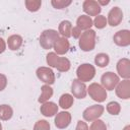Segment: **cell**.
<instances>
[{
	"instance_id": "obj_29",
	"label": "cell",
	"mask_w": 130,
	"mask_h": 130,
	"mask_svg": "<svg viewBox=\"0 0 130 130\" xmlns=\"http://www.w3.org/2000/svg\"><path fill=\"white\" fill-rule=\"evenodd\" d=\"M88 130H107V125L103 120L96 119V120L92 121Z\"/></svg>"
},
{
	"instance_id": "obj_34",
	"label": "cell",
	"mask_w": 130,
	"mask_h": 130,
	"mask_svg": "<svg viewBox=\"0 0 130 130\" xmlns=\"http://www.w3.org/2000/svg\"><path fill=\"white\" fill-rule=\"evenodd\" d=\"M75 130H88V126H87V124H86L85 122L79 120V121L77 122V124H76Z\"/></svg>"
},
{
	"instance_id": "obj_20",
	"label": "cell",
	"mask_w": 130,
	"mask_h": 130,
	"mask_svg": "<svg viewBox=\"0 0 130 130\" xmlns=\"http://www.w3.org/2000/svg\"><path fill=\"white\" fill-rule=\"evenodd\" d=\"M41 89H42V92H41V95L38 99V102L41 103V104L49 102V100L53 95V88L50 85H48V84H44L41 87Z\"/></svg>"
},
{
	"instance_id": "obj_10",
	"label": "cell",
	"mask_w": 130,
	"mask_h": 130,
	"mask_svg": "<svg viewBox=\"0 0 130 130\" xmlns=\"http://www.w3.org/2000/svg\"><path fill=\"white\" fill-rule=\"evenodd\" d=\"M86 85L84 82L78 80V79H73L72 84H71V92L72 95L76 99H84L86 96L87 90H86Z\"/></svg>"
},
{
	"instance_id": "obj_9",
	"label": "cell",
	"mask_w": 130,
	"mask_h": 130,
	"mask_svg": "<svg viewBox=\"0 0 130 130\" xmlns=\"http://www.w3.org/2000/svg\"><path fill=\"white\" fill-rule=\"evenodd\" d=\"M123 20V11L120 7H113L109 13H108V18H107V22L111 25V26H117L121 23V21Z\"/></svg>"
},
{
	"instance_id": "obj_4",
	"label": "cell",
	"mask_w": 130,
	"mask_h": 130,
	"mask_svg": "<svg viewBox=\"0 0 130 130\" xmlns=\"http://www.w3.org/2000/svg\"><path fill=\"white\" fill-rule=\"evenodd\" d=\"M86 90L89 96L98 103H103L107 99V90L96 82L90 83L89 86L86 88Z\"/></svg>"
},
{
	"instance_id": "obj_17",
	"label": "cell",
	"mask_w": 130,
	"mask_h": 130,
	"mask_svg": "<svg viewBox=\"0 0 130 130\" xmlns=\"http://www.w3.org/2000/svg\"><path fill=\"white\" fill-rule=\"evenodd\" d=\"M22 37L19 35H12L7 39V45L8 48L11 51H17L20 49V47L22 46Z\"/></svg>"
},
{
	"instance_id": "obj_24",
	"label": "cell",
	"mask_w": 130,
	"mask_h": 130,
	"mask_svg": "<svg viewBox=\"0 0 130 130\" xmlns=\"http://www.w3.org/2000/svg\"><path fill=\"white\" fill-rule=\"evenodd\" d=\"M70 67H71V63L66 57H59L55 68L60 72H67L70 69Z\"/></svg>"
},
{
	"instance_id": "obj_2",
	"label": "cell",
	"mask_w": 130,
	"mask_h": 130,
	"mask_svg": "<svg viewBox=\"0 0 130 130\" xmlns=\"http://www.w3.org/2000/svg\"><path fill=\"white\" fill-rule=\"evenodd\" d=\"M59 38V32L55 29H45L40 35V45L45 50H50L54 47L55 42Z\"/></svg>"
},
{
	"instance_id": "obj_16",
	"label": "cell",
	"mask_w": 130,
	"mask_h": 130,
	"mask_svg": "<svg viewBox=\"0 0 130 130\" xmlns=\"http://www.w3.org/2000/svg\"><path fill=\"white\" fill-rule=\"evenodd\" d=\"M40 112L45 117H53L58 113V106L53 102H46L42 104Z\"/></svg>"
},
{
	"instance_id": "obj_19",
	"label": "cell",
	"mask_w": 130,
	"mask_h": 130,
	"mask_svg": "<svg viewBox=\"0 0 130 130\" xmlns=\"http://www.w3.org/2000/svg\"><path fill=\"white\" fill-rule=\"evenodd\" d=\"M71 29H72V23L69 20H62L58 27V32L65 39H68L71 37Z\"/></svg>"
},
{
	"instance_id": "obj_3",
	"label": "cell",
	"mask_w": 130,
	"mask_h": 130,
	"mask_svg": "<svg viewBox=\"0 0 130 130\" xmlns=\"http://www.w3.org/2000/svg\"><path fill=\"white\" fill-rule=\"evenodd\" d=\"M76 75H77V79L82 81V82H87L90 81L94 75H95V68L93 65L89 64V63H83L81 65H79L76 69Z\"/></svg>"
},
{
	"instance_id": "obj_11",
	"label": "cell",
	"mask_w": 130,
	"mask_h": 130,
	"mask_svg": "<svg viewBox=\"0 0 130 130\" xmlns=\"http://www.w3.org/2000/svg\"><path fill=\"white\" fill-rule=\"evenodd\" d=\"M114 43L119 47H127L130 45V30L121 29L118 30L113 37Z\"/></svg>"
},
{
	"instance_id": "obj_22",
	"label": "cell",
	"mask_w": 130,
	"mask_h": 130,
	"mask_svg": "<svg viewBox=\"0 0 130 130\" xmlns=\"http://www.w3.org/2000/svg\"><path fill=\"white\" fill-rule=\"evenodd\" d=\"M13 116V110L9 105L3 104L0 105V120L2 121H8Z\"/></svg>"
},
{
	"instance_id": "obj_38",
	"label": "cell",
	"mask_w": 130,
	"mask_h": 130,
	"mask_svg": "<svg viewBox=\"0 0 130 130\" xmlns=\"http://www.w3.org/2000/svg\"><path fill=\"white\" fill-rule=\"evenodd\" d=\"M0 130H2V124H1V122H0Z\"/></svg>"
},
{
	"instance_id": "obj_13",
	"label": "cell",
	"mask_w": 130,
	"mask_h": 130,
	"mask_svg": "<svg viewBox=\"0 0 130 130\" xmlns=\"http://www.w3.org/2000/svg\"><path fill=\"white\" fill-rule=\"evenodd\" d=\"M82 9L87 16H98L101 13V6L94 0H85L82 4Z\"/></svg>"
},
{
	"instance_id": "obj_32",
	"label": "cell",
	"mask_w": 130,
	"mask_h": 130,
	"mask_svg": "<svg viewBox=\"0 0 130 130\" xmlns=\"http://www.w3.org/2000/svg\"><path fill=\"white\" fill-rule=\"evenodd\" d=\"M6 86H7V77L6 75L0 73V91L4 90Z\"/></svg>"
},
{
	"instance_id": "obj_6",
	"label": "cell",
	"mask_w": 130,
	"mask_h": 130,
	"mask_svg": "<svg viewBox=\"0 0 130 130\" xmlns=\"http://www.w3.org/2000/svg\"><path fill=\"white\" fill-rule=\"evenodd\" d=\"M105 108L102 105H92L88 108H86L83 113H82V117L85 121L87 122H92L96 119H100V117L104 114Z\"/></svg>"
},
{
	"instance_id": "obj_37",
	"label": "cell",
	"mask_w": 130,
	"mask_h": 130,
	"mask_svg": "<svg viewBox=\"0 0 130 130\" xmlns=\"http://www.w3.org/2000/svg\"><path fill=\"white\" fill-rule=\"evenodd\" d=\"M123 130H130V126H129V125H127V126H125V127L123 128Z\"/></svg>"
},
{
	"instance_id": "obj_5",
	"label": "cell",
	"mask_w": 130,
	"mask_h": 130,
	"mask_svg": "<svg viewBox=\"0 0 130 130\" xmlns=\"http://www.w3.org/2000/svg\"><path fill=\"white\" fill-rule=\"evenodd\" d=\"M120 78L119 76L112 72V71H108L105 72L102 77H101V85L106 89V90H113L115 89V87L117 86V84L119 83Z\"/></svg>"
},
{
	"instance_id": "obj_14",
	"label": "cell",
	"mask_w": 130,
	"mask_h": 130,
	"mask_svg": "<svg viewBox=\"0 0 130 130\" xmlns=\"http://www.w3.org/2000/svg\"><path fill=\"white\" fill-rule=\"evenodd\" d=\"M117 72L118 76L124 78V79H129L130 77V60L127 58H122L117 62Z\"/></svg>"
},
{
	"instance_id": "obj_26",
	"label": "cell",
	"mask_w": 130,
	"mask_h": 130,
	"mask_svg": "<svg viewBox=\"0 0 130 130\" xmlns=\"http://www.w3.org/2000/svg\"><path fill=\"white\" fill-rule=\"evenodd\" d=\"M25 7L28 11L30 12H36L41 8L42 5V1L41 0H26L24 2Z\"/></svg>"
},
{
	"instance_id": "obj_33",
	"label": "cell",
	"mask_w": 130,
	"mask_h": 130,
	"mask_svg": "<svg viewBox=\"0 0 130 130\" xmlns=\"http://www.w3.org/2000/svg\"><path fill=\"white\" fill-rule=\"evenodd\" d=\"M71 36L74 39H79V37L81 36V29L77 26H73L71 29Z\"/></svg>"
},
{
	"instance_id": "obj_36",
	"label": "cell",
	"mask_w": 130,
	"mask_h": 130,
	"mask_svg": "<svg viewBox=\"0 0 130 130\" xmlns=\"http://www.w3.org/2000/svg\"><path fill=\"white\" fill-rule=\"evenodd\" d=\"M98 3H99V5L101 6V5H108L109 3H110V1H96Z\"/></svg>"
},
{
	"instance_id": "obj_15",
	"label": "cell",
	"mask_w": 130,
	"mask_h": 130,
	"mask_svg": "<svg viewBox=\"0 0 130 130\" xmlns=\"http://www.w3.org/2000/svg\"><path fill=\"white\" fill-rule=\"evenodd\" d=\"M53 48L57 55H64L68 52V50L70 48V43L67 39H65L63 37H59L58 40L55 42Z\"/></svg>"
},
{
	"instance_id": "obj_31",
	"label": "cell",
	"mask_w": 130,
	"mask_h": 130,
	"mask_svg": "<svg viewBox=\"0 0 130 130\" xmlns=\"http://www.w3.org/2000/svg\"><path fill=\"white\" fill-rule=\"evenodd\" d=\"M71 3H72L71 1H64V0H52V1H51V4H52L53 7L56 8V9L65 8V7L69 6Z\"/></svg>"
},
{
	"instance_id": "obj_7",
	"label": "cell",
	"mask_w": 130,
	"mask_h": 130,
	"mask_svg": "<svg viewBox=\"0 0 130 130\" xmlns=\"http://www.w3.org/2000/svg\"><path fill=\"white\" fill-rule=\"evenodd\" d=\"M36 74H37V77L45 84L51 85L55 82V73L50 67L41 66L37 69Z\"/></svg>"
},
{
	"instance_id": "obj_12",
	"label": "cell",
	"mask_w": 130,
	"mask_h": 130,
	"mask_svg": "<svg viewBox=\"0 0 130 130\" xmlns=\"http://www.w3.org/2000/svg\"><path fill=\"white\" fill-rule=\"evenodd\" d=\"M115 90L118 98L122 100L130 99V80L124 79L122 81H119V83L115 87Z\"/></svg>"
},
{
	"instance_id": "obj_28",
	"label": "cell",
	"mask_w": 130,
	"mask_h": 130,
	"mask_svg": "<svg viewBox=\"0 0 130 130\" xmlns=\"http://www.w3.org/2000/svg\"><path fill=\"white\" fill-rule=\"evenodd\" d=\"M58 59H59V56H58L55 52H50V53H48L47 56H46V61H47L48 65H49L50 67H53V68L56 67V64H57Z\"/></svg>"
},
{
	"instance_id": "obj_27",
	"label": "cell",
	"mask_w": 130,
	"mask_h": 130,
	"mask_svg": "<svg viewBox=\"0 0 130 130\" xmlns=\"http://www.w3.org/2000/svg\"><path fill=\"white\" fill-rule=\"evenodd\" d=\"M92 24L96 28H99V29H102V28L106 27V25L108 24L106 16H104V15H98V16H95L94 19L92 20Z\"/></svg>"
},
{
	"instance_id": "obj_8",
	"label": "cell",
	"mask_w": 130,
	"mask_h": 130,
	"mask_svg": "<svg viewBox=\"0 0 130 130\" xmlns=\"http://www.w3.org/2000/svg\"><path fill=\"white\" fill-rule=\"evenodd\" d=\"M71 119H72L71 114L67 111H63V112H60V113L56 114L54 123H55V126L58 129H65L70 125Z\"/></svg>"
},
{
	"instance_id": "obj_18",
	"label": "cell",
	"mask_w": 130,
	"mask_h": 130,
	"mask_svg": "<svg viewBox=\"0 0 130 130\" xmlns=\"http://www.w3.org/2000/svg\"><path fill=\"white\" fill-rule=\"evenodd\" d=\"M92 19L91 17L87 16V15H80L78 16L77 20H76V26L79 27L81 30H87L90 29V27L92 26Z\"/></svg>"
},
{
	"instance_id": "obj_23",
	"label": "cell",
	"mask_w": 130,
	"mask_h": 130,
	"mask_svg": "<svg viewBox=\"0 0 130 130\" xmlns=\"http://www.w3.org/2000/svg\"><path fill=\"white\" fill-rule=\"evenodd\" d=\"M94 63H95V65H98L101 68L107 67L110 63V57L106 53H99L94 57Z\"/></svg>"
},
{
	"instance_id": "obj_25",
	"label": "cell",
	"mask_w": 130,
	"mask_h": 130,
	"mask_svg": "<svg viewBox=\"0 0 130 130\" xmlns=\"http://www.w3.org/2000/svg\"><path fill=\"white\" fill-rule=\"evenodd\" d=\"M106 109H107L108 113L111 114V115H113V116H117L121 112V106H120V104L118 102H114V101L108 103Z\"/></svg>"
},
{
	"instance_id": "obj_1",
	"label": "cell",
	"mask_w": 130,
	"mask_h": 130,
	"mask_svg": "<svg viewBox=\"0 0 130 130\" xmlns=\"http://www.w3.org/2000/svg\"><path fill=\"white\" fill-rule=\"evenodd\" d=\"M95 38H96V34L93 29L85 30L79 37V41H78L79 48L84 52L92 51L95 47Z\"/></svg>"
},
{
	"instance_id": "obj_35",
	"label": "cell",
	"mask_w": 130,
	"mask_h": 130,
	"mask_svg": "<svg viewBox=\"0 0 130 130\" xmlns=\"http://www.w3.org/2000/svg\"><path fill=\"white\" fill-rule=\"evenodd\" d=\"M6 50V43L5 41L0 37V54H2Z\"/></svg>"
},
{
	"instance_id": "obj_30",
	"label": "cell",
	"mask_w": 130,
	"mask_h": 130,
	"mask_svg": "<svg viewBox=\"0 0 130 130\" xmlns=\"http://www.w3.org/2000/svg\"><path fill=\"white\" fill-rule=\"evenodd\" d=\"M34 130H51L50 123L46 120H39L34 126Z\"/></svg>"
},
{
	"instance_id": "obj_39",
	"label": "cell",
	"mask_w": 130,
	"mask_h": 130,
	"mask_svg": "<svg viewBox=\"0 0 130 130\" xmlns=\"http://www.w3.org/2000/svg\"><path fill=\"white\" fill-rule=\"evenodd\" d=\"M22 130H24V129H22Z\"/></svg>"
},
{
	"instance_id": "obj_21",
	"label": "cell",
	"mask_w": 130,
	"mask_h": 130,
	"mask_svg": "<svg viewBox=\"0 0 130 130\" xmlns=\"http://www.w3.org/2000/svg\"><path fill=\"white\" fill-rule=\"evenodd\" d=\"M73 103H74V98L70 93H63L59 99V106L63 110L70 109L73 106Z\"/></svg>"
}]
</instances>
